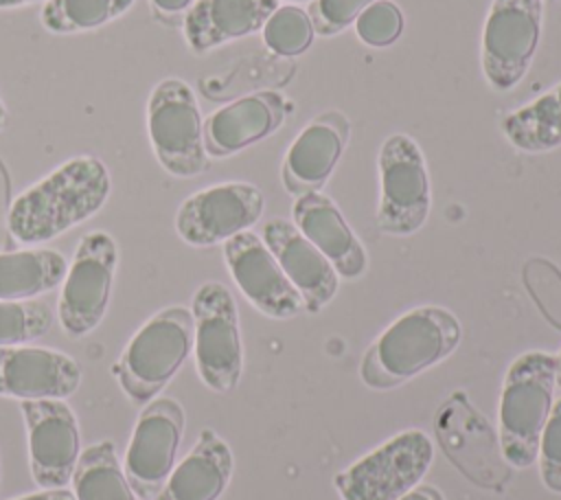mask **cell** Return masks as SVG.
<instances>
[{
    "instance_id": "1",
    "label": "cell",
    "mask_w": 561,
    "mask_h": 500,
    "mask_svg": "<svg viewBox=\"0 0 561 500\" xmlns=\"http://www.w3.org/2000/svg\"><path fill=\"white\" fill-rule=\"evenodd\" d=\"M110 191L105 162L96 156H75L13 200L9 232L24 246L46 243L99 213Z\"/></svg>"
},
{
    "instance_id": "2",
    "label": "cell",
    "mask_w": 561,
    "mask_h": 500,
    "mask_svg": "<svg viewBox=\"0 0 561 500\" xmlns=\"http://www.w3.org/2000/svg\"><path fill=\"white\" fill-rule=\"evenodd\" d=\"M460 342V322L443 307H416L397 318L364 353L359 375L375 390L394 388L438 364Z\"/></svg>"
},
{
    "instance_id": "3",
    "label": "cell",
    "mask_w": 561,
    "mask_h": 500,
    "mask_svg": "<svg viewBox=\"0 0 561 500\" xmlns=\"http://www.w3.org/2000/svg\"><path fill=\"white\" fill-rule=\"evenodd\" d=\"M554 388L557 357L550 353L528 351L508 366L500 399V447L513 467L537 461Z\"/></svg>"
},
{
    "instance_id": "4",
    "label": "cell",
    "mask_w": 561,
    "mask_h": 500,
    "mask_svg": "<svg viewBox=\"0 0 561 500\" xmlns=\"http://www.w3.org/2000/svg\"><path fill=\"white\" fill-rule=\"evenodd\" d=\"M193 349V314L171 305L153 314L123 349L114 373L131 404L145 406L156 399L175 377Z\"/></svg>"
},
{
    "instance_id": "5",
    "label": "cell",
    "mask_w": 561,
    "mask_h": 500,
    "mask_svg": "<svg viewBox=\"0 0 561 500\" xmlns=\"http://www.w3.org/2000/svg\"><path fill=\"white\" fill-rule=\"evenodd\" d=\"M147 134L167 173L193 178L208 167L199 103L186 81L167 77L153 86L147 99Z\"/></svg>"
},
{
    "instance_id": "6",
    "label": "cell",
    "mask_w": 561,
    "mask_h": 500,
    "mask_svg": "<svg viewBox=\"0 0 561 500\" xmlns=\"http://www.w3.org/2000/svg\"><path fill=\"white\" fill-rule=\"evenodd\" d=\"M195 371L206 388L230 393L241 379L243 344L237 303L219 281H206L193 294Z\"/></svg>"
},
{
    "instance_id": "7",
    "label": "cell",
    "mask_w": 561,
    "mask_h": 500,
    "mask_svg": "<svg viewBox=\"0 0 561 500\" xmlns=\"http://www.w3.org/2000/svg\"><path fill=\"white\" fill-rule=\"evenodd\" d=\"M434 445L421 430H405L333 478L342 500H399L427 474Z\"/></svg>"
},
{
    "instance_id": "8",
    "label": "cell",
    "mask_w": 561,
    "mask_h": 500,
    "mask_svg": "<svg viewBox=\"0 0 561 500\" xmlns=\"http://www.w3.org/2000/svg\"><path fill=\"white\" fill-rule=\"evenodd\" d=\"M116 263L118 250L110 232L92 230L79 239L57 298V320L70 338H83L101 325Z\"/></svg>"
},
{
    "instance_id": "9",
    "label": "cell",
    "mask_w": 561,
    "mask_h": 500,
    "mask_svg": "<svg viewBox=\"0 0 561 500\" xmlns=\"http://www.w3.org/2000/svg\"><path fill=\"white\" fill-rule=\"evenodd\" d=\"M381 197L377 228L386 235L416 232L432 206L430 178L421 147L405 134H392L379 149Z\"/></svg>"
},
{
    "instance_id": "10",
    "label": "cell",
    "mask_w": 561,
    "mask_h": 500,
    "mask_svg": "<svg viewBox=\"0 0 561 500\" xmlns=\"http://www.w3.org/2000/svg\"><path fill=\"white\" fill-rule=\"evenodd\" d=\"M541 0H493L482 33V70L493 90L515 88L541 37Z\"/></svg>"
},
{
    "instance_id": "11",
    "label": "cell",
    "mask_w": 561,
    "mask_h": 500,
    "mask_svg": "<svg viewBox=\"0 0 561 500\" xmlns=\"http://www.w3.org/2000/svg\"><path fill=\"white\" fill-rule=\"evenodd\" d=\"M263 193L250 182H221L188 195L175 213V232L195 248H208L250 230L261 215Z\"/></svg>"
},
{
    "instance_id": "12",
    "label": "cell",
    "mask_w": 561,
    "mask_h": 500,
    "mask_svg": "<svg viewBox=\"0 0 561 500\" xmlns=\"http://www.w3.org/2000/svg\"><path fill=\"white\" fill-rule=\"evenodd\" d=\"M184 434V410L171 397H156L145 404L136 419L123 471L140 500H151L175 467Z\"/></svg>"
},
{
    "instance_id": "13",
    "label": "cell",
    "mask_w": 561,
    "mask_h": 500,
    "mask_svg": "<svg viewBox=\"0 0 561 500\" xmlns=\"http://www.w3.org/2000/svg\"><path fill=\"white\" fill-rule=\"evenodd\" d=\"M31 476L39 489L66 487L81 454L75 410L64 399H24Z\"/></svg>"
},
{
    "instance_id": "14",
    "label": "cell",
    "mask_w": 561,
    "mask_h": 500,
    "mask_svg": "<svg viewBox=\"0 0 561 500\" xmlns=\"http://www.w3.org/2000/svg\"><path fill=\"white\" fill-rule=\"evenodd\" d=\"M224 261L241 294L265 316L287 320L305 311V300L283 268L252 230L224 241Z\"/></svg>"
},
{
    "instance_id": "15",
    "label": "cell",
    "mask_w": 561,
    "mask_h": 500,
    "mask_svg": "<svg viewBox=\"0 0 561 500\" xmlns=\"http://www.w3.org/2000/svg\"><path fill=\"white\" fill-rule=\"evenodd\" d=\"M81 384L79 364L48 346H0V397L66 399Z\"/></svg>"
},
{
    "instance_id": "16",
    "label": "cell",
    "mask_w": 561,
    "mask_h": 500,
    "mask_svg": "<svg viewBox=\"0 0 561 500\" xmlns=\"http://www.w3.org/2000/svg\"><path fill=\"white\" fill-rule=\"evenodd\" d=\"M351 138V123L346 114L327 110L318 114L291 143L280 167L283 186L291 195L320 191L333 173L346 143Z\"/></svg>"
},
{
    "instance_id": "17",
    "label": "cell",
    "mask_w": 561,
    "mask_h": 500,
    "mask_svg": "<svg viewBox=\"0 0 561 500\" xmlns=\"http://www.w3.org/2000/svg\"><path fill=\"white\" fill-rule=\"evenodd\" d=\"M263 241L298 289L307 311H320L337 292L340 276L329 259L287 219L274 217L263 226Z\"/></svg>"
},
{
    "instance_id": "18",
    "label": "cell",
    "mask_w": 561,
    "mask_h": 500,
    "mask_svg": "<svg viewBox=\"0 0 561 500\" xmlns=\"http://www.w3.org/2000/svg\"><path fill=\"white\" fill-rule=\"evenodd\" d=\"M285 107V99L278 92L265 90L215 110L204 121L206 154L226 158L263 140L283 125Z\"/></svg>"
},
{
    "instance_id": "19",
    "label": "cell",
    "mask_w": 561,
    "mask_h": 500,
    "mask_svg": "<svg viewBox=\"0 0 561 500\" xmlns=\"http://www.w3.org/2000/svg\"><path fill=\"white\" fill-rule=\"evenodd\" d=\"M294 226L329 259L337 276L357 279L366 272V250L331 197L320 191L298 195Z\"/></svg>"
},
{
    "instance_id": "20",
    "label": "cell",
    "mask_w": 561,
    "mask_h": 500,
    "mask_svg": "<svg viewBox=\"0 0 561 500\" xmlns=\"http://www.w3.org/2000/svg\"><path fill=\"white\" fill-rule=\"evenodd\" d=\"M278 0H193L184 13V39L193 53H206L263 29Z\"/></svg>"
},
{
    "instance_id": "21",
    "label": "cell",
    "mask_w": 561,
    "mask_h": 500,
    "mask_svg": "<svg viewBox=\"0 0 561 500\" xmlns=\"http://www.w3.org/2000/svg\"><path fill=\"white\" fill-rule=\"evenodd\" d=\"M232 452L213 430H202L151 500H219L232 478Z\"/></svg>"
},
{
    "instance_id": "22",
    "label": "cell",
    "mask_w": 561,
    "mask_h": 500,
    "mask_svg": "<svg viewBox=\"0 0 561 500\" xmlns=\"http://www.w3.org/2000/svg\"><path fill=\"white\" fill-rule=\"evenodd\" d=\"M68 261L53 248L0 252V300H31L61 285Z\"/></svg>"
},
{
    "instance_id": "23",
    "label": "cell",
    "mask_w": 561,
    "mask_h": 500,
    "mask_svg": "<svg viewBox=\"0 0 561 500\" xmlns=\"http://www.w3.org/2000/svg\"><path fill=\"white\" fill-rule=\"evenodd\" d=\"M70 482L77 500H140L123 471L112 441L88 445L79 454Z\"/></svg>"
},
{
    "instance_id": "24",
    "label": "cell",
    "mask_w": 561,
    "mask_h": 500,
    "mask_svg": "<svg viewBox=\"0 0 561 500\" xmlns=\"http://www.w3.org/2000/svg\"><path fill=\"white\" fill-rule=\"evenodd\" d=\"M504 136L522 151L539 154L561 145V81L502 121Z\"/></svg>"
},
{
    "instance_id": "25",
    "label": "cell",
    "mask_w": 561,
    "mask_h": 500,
    "mask_svg": "<svg viewBox=\"0 0 561 500\" xmlns=\"http://www.w3.org/2000/svg\"><path fill=\"white\" fill-rule=\"evenodd\" d=\"M136 0H48L39 22L48 33L70 35L101 29L131 9Z\"/></svg>"
},
{
    "instance_id": "26",
    "label": "cell",
    "mask_w": 561,
    "mask_h": 500,
    "mask_svg": "<svg viewBox=\"0 0 561 500\" xmlns=\"http://www.w3.org/2000/svg\"><path fill=\"white\" fill-rule=\"evenodd\" d=\"M53 311L44 300H0V346L24 344L46 336Z\"/></svg>"
},
{
    "instance_id": "27",
    "label": "cell",
    "mask_w": 561,
    "mask_h": 500,
    "mask_svg": "<svg viewBox=\"0 0 561 500\" xmlns=\"http://www.w3.org/2000/svg\"><path fill=\"white\" fill-rule=\"evenodd\" d=\"M313 24L300 7H278L263 24V42L276 55H300L313 39Z\"/></svg>"
},
{
    "instance_id": "28",
    "label": "cell",
    "mask_w": 561,
    "mask_h": 500,
    "mask_svg": "<svg viewBox=\"0 0 561 500\" xmlns=\"http://www.w3.org/2000/svg\"><path fill=\"white\" fill-rule=\"evenodd\" d=\"M355 31L357 37L368 46H390L403 31V13L390 0H377L359 13L355 20Z\"/></svg>"
},
{
    "instance_id": "29",
    "label": "cell",
    "mask_w": 561,
    "mask_h": 500,
    "mask_svg": "<svg viewBox=\"0 0 561 500\" xmlns=\"http://www.w3.org/2000/svg\"><path fill=\"white\" fill-rule=\"evenodd\" d=\"M377 0H311L309 20L320 35H335L351 26L359 13Z\"/></svg>"
},
{
    "instance_id": "30",
    "label": "cell",
    "mask_w": 561,
    "mask_h": 500,
    "mask_svg": "<svg viewBox=\"0 0 561 500\" xmlns=\"http://www.w3.org/2000/svg\"><path fill=\"white\" fill-rule=\"evenodd\" d=\"M537 461L543 485L550 491L561 493V399L552 406L546 428L541 432Z\"/></svg>"
},
{
    "instance_id": "31",
    "label": "cell",
    "mask_w": 561,
    "mask_h": 500,
    "mask_svg": "<svg viewBox=\"0 0 561 500\" xmlns=\"http://www.w3.org/2000/svg\"><path fill=\"white\" fill-rule=\"evenodd\" d=\"M11 500H77V498L70 489L59 487V489H42V491H35V493L11 498Z\"/></svg>"
},
{
    "instance_id": "32",
    "label": "cell",
    "mask_w": 561,
    "mask_h": 500,
    "mask_svg": "<svg viewBox=\"0 0 561 500\" xmlns=\"http://www.w3.org/2000/svg\"><path fill=\"white\" fill-rule=\"evenodd\" d=\"M399 500H443V496L434 489V487H414L412 491H408L405 496H401Z\"/></svg>"
},
{
    "instance_id": "33",
    "label": "cell",
    "mask_w": 561,
    "mask_h": 500,
    "mask_svg": "<svg viewBox=\"0 0 561 500\" xmlns=\"http://www.w3.org/2000/svg\"><path fill=\"white\" fill-rule=\"evenodd\" d=\"M151 4L162 13H180L193 4V0H151Z\"/></svg>"
},
{
    "instance_id": "34",
    "label": "cell",
    "mask_w": 561,
    "mask_h": 500,
    "mask_svg": "<svg viewBox=\"0 0 561 500\" xmlns=\"http://www.w3.org/2000/svg\"><path fill=\"white\" fill-rule=\"evenodd\" d=\"M35 2H48V0H0V9H18V7L35 4Z\"/></svg>"
},
{
    "instance_id": "35",
    "label": "cell",
    "mask_w": 561,
    "mask_h": 500,
    "mask_svg": "<svg viewBox=\"0 0 561 500\" xmlns=\"http://www.w3.org/2000/svg\"><path fill=\"white\" fill-rule=\"evenodd\" d=\"M4 125H7V110H4V103L0 99V132L4 129Z\"/></svg>"
},
{
    "instance_id": "36",
    "label": "cell",
    "mask_w": 561,
    "mask_h": 500,
    "mask_svg": "<svg viewBox=\"0 0 561 500\" xmlns=\"http://www.w3.org/2000/svg\"><path fill=\"white\" fill-rule=\"evenodd\" d=\"M557 384L561 386V355L557 357Z\"/></svg>"
},
{
    "instance_id": "37",
    "label": "cell",
    "mask_w": 561,
    "mask_h": 500,
    "mask_svg": "<svg viewBox=\"0 0 561 500\" xmlns=\"http://www.w3.org/2000/svg\"><path fill=\"white\" fill-rule=\"evenodd\" d=\"M289 2H307V0H289Z\"/></svg>"
}]
</instances>
